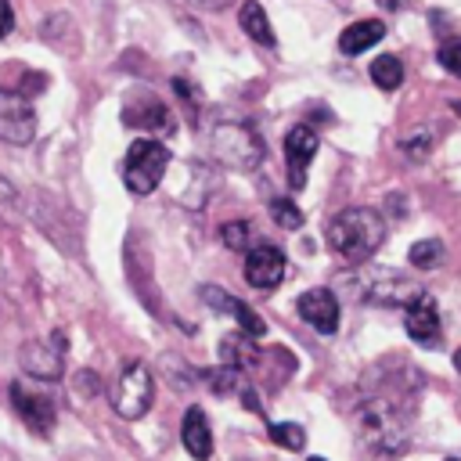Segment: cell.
<instances>
[{
    "label": "cell",
    "mask_w": 461,
    "mask_h": 461,
    "mask_svg": "<svg viewBox=\"0 0 461 461\" xmlns=\"http://www.w3.org/2000/svg\"><path fill=\"white\" fill-rule=\"evenodd\" d=\"M454 108H457V112H461V104H454Z\"/></svg>",
    "instance_id": "1f68e13d"
},
{
    "label": "cell",
    "mask_w": 461,
    "mask_h": 461,
    "mask_svg": "<svg viewBox=\"0 0 461 461\" xmlns=\"http://www.w3.org/2000/svg\"><path fill=\"white\" fill-rule=\"evenodd\" d=\"M382 241H385V220L367 205L342 209L328 223V249L346 263H367L382 249Z\"/></svg>",
    "instance_id": "7a4b0ae2"
},
{
    "label": "cell",
    "mask_w": 461,
    "mask_h": 461,
    "mask_svg": "<svg viewBox=\"0 0 461 461\" xmlns=\"http://www.w3.org/2000/svg\"><path fill=\"white\" fill-rule=\"evenodd\" d=\"M357 285V295L364 299V303H378V306H407L421 288L418 285H411L403 274H396V270H367L360 281H353Z\"/></svg>",
    "instance_id": "8992f818"
},
{
    "label": "cell",
    "mask_w": 461,
    "mask_h": 461,
    "mask_svg": "<svg viewBox=\"0 0 461 461\" xmlns=\"http://www.w3.org/2000/svg\"><path fill=\"white\" fill-rule=\"evenodd\" d=\"M439 65L461 79V36H450L439 43Z\"/></svg>",
    "instance_id": "484cf974"
},
{
    "label": "cell",
    "mask_w": 461,
    "mask_h": 461,
    "mask_svg": "<svg viewBox=\"0 0 461 461\" xmlns=\"http://www.w3.org/2000/svg\"><path fill=\"white\" fill-rule=\"evenodd\" d=\"M285 252L277 249V245H267V241H259V245H252L249 252H245V281L252 285V288H259V292H270V288H277L281 281H285Z\"/></svg>",
    "instance_id": "9c48e42d"
},
{
    "label": "cell",
    "mask_w": 461,
    "mask_h": 461,
    "mask_svg": "<svg viewBox=\"0 0 461 461\" xmlns=\"http://www.w3.org/2000/svg\"><path fill=\"white\" fill-rule=\"evenodd\" d=\"M22 371L40 382H54L65 371V335L54 331L47 342H25L22 346Z\"/></svg>",
    "instance_id": "ba28073f"
},
{
    "label": "cell",
    "mask_w": 461,
    "mask_h": 461,
    "mask_svg": "<svg viewBox=\"0 0 461 461\" xmlns=\"http://www.w3.org/2000/svg\"><path fill=\"white\" fill-rule=\"evenodd\" d=\"M270 216H274V223L285 227V230H299V227H303V212H299V205L288 202V198H274V202H270Z\"/></svg>",
    "instance_id": "603a6c76"
},
{
    "label": "cell",
    "mask_w": 461,
    "mask_h": 461,
    "mask_svg": "<svg viewBox=\"0 0 461 461\" xmlns=\"http://www.w3.org/2000/svg\"><path fill=\"white\" fill-rule=\"evenodd\" d=\"M194 4H202V7H223L227 0H194Z\"/></svg>",
    "instance_id": "f1b7e54d"
},
{
    "label": "cell",
    "mask_w": 461,
    "mask_h": 461,
    "mask_svg": "<svg viewBox=\"0 0 461 461\" xmlns=\"http://www.w3.org/2000/svg\"><path fill=\"white\" fill-rule=\"evenodd\" d=\"M18 216H22V198H18L14 184L7 176H0V227L18 223Z\"/></svg>",
    "instance_id": "7402d4cb"
},
{
    "label": "cell",
    "mask_w": 461,
    "mask_h": 461,
    "mask_svg": "<svg viewBox=\"0 0 461 461\" xmlns=\"http://www.w3.org/2000/svg\"><path fill=\"white\" fill-rule=\"evenodd\" d=\"M310 461H324V457H310Z\"/></svg>",
    "instance_id": "4dcf8cb0"
},
{
    "label": "cell",
    "mask_w": 461,
    "mask_h": 461,
    "mask_svg": "<svg viewBox=\"0 0 461 461\" xmlns=\"http://www.w3.org/2000/svg\"><path fill=\"white\" fill-rule=\"evenodd\" d=\"M357 439L371 461H393L411 439L407 411L389 396H367L357 407Z\"/></svg>",
    "instance_id": "6da1fadb"
},
{
    "label": "cell",
    "mask_w": 461,
    "mask_h": 461,
    "mask_svg": "<svg viewBox=\"0 0 461 461\" xmlns=\"http://www.w3.org/2000/svg\"><path fill=\"white\" fill-rule=\"evenodd\" d=\"M447 461H457V457H447Z\"/></svg>",
    "instance_id": "d6a6232c"
},
{
    "label": "cell",
    "mask_w": 461,
    "mask_h": 461,
    "mask_svg": "<svg viewBox=\"0 0 461 461\" xmlns=\"http://www.w3.org/2000/svg\"><path fill=\"white\" fill-rule=\"evenodd\" d=\"M205 303L209 306H216V310H223V313H230L234 321H238V328L249 335V339H259L263 331H267V324L241 303V299H234V295H227V292H220L216 285H205Z\"/></svg>",
    "instance_id": "9a60e30c"
},
{
    "label": "cell",
    "mask_w": 461,
    "mask_h": 461,
    "mask_svg": "<svg viewBox=\"0 0 461 461\" xmlns=\"http://www.w3.org/2000/svg\"><path fill=\"white\" fill-rule=\"evenodd\" d=\"M295 306H299V317H303L313 331L331 335V331L339 328V299H335L331 288H310V292L299 295Z\"/></svg>",
    "instance_id": "7c38bea8"
},
{
    "label": "cell",
    "mask_w": 461,
    "mask_h": 461,
    "mask_svg": "<svg viewBox=\"0 0 461 461\" xmlns=\"http://www.w3.org/2000/svg\"><path fill=\"white\" fill-rule=\"evenodd\" d=\"M432 140H436V137H432V130H429V126H421L418 133L403 137V151H407V155L418 162V158H425V155L432 151Z\"/></svg>",
    "instance_id": "d4e9b609"
},
{
    "label": "cell",
    "mask_w": 461,
    "mask_h": 461,
    "mask_svg": "<svg viewBox=\"0 0 461 461\" xmlns=\"http://www.w3.org/2000/svg\"><path fill=\"white\" fill-rule=\"evenodd\" d=\"M403 328L407 335L418 342V346H436L439 342V310H436V299L429 292H418L407 306H403Z\"/></svg>",
    "instance_id": "30bf717a"
},
{
    "label": "cell",
    "mask_w": 461,
    "mask_h": 461,
    "mask_svg": "<svg viewBox=\"0 0 461 461\" xmlns=\"http://www.w3.org/2000/svg\"><path fill=\"white\" fill-rule=\"evenodd\" d=\"M11 400H14V411L22 414V421L29 429H36L40 436L50 432V425H54V403H50V396L29 389L25 382H14L11 385Z\"/></svg>",
    "instance_id": "4fadbf2b"
},
{
    "label": "cell",
    "mask_w": 461,
    "mask_h": 461,
    "mask_svg": "<svg viewBox=\"0 0 461 461\" xmlns=\"http://www.w3.org/2000/svg\"><path fill=\"white\" fill-rule=\"evenodd\" d=\"M371 79H375V86H382V90H396V86L403 83V61H400L396 54L375 58V61H371Z\"/></svg>",
    "instance_id": "ffe728a7"
},
{
    "label": "cell",
    "mask_w": 461,
    "mask_h": 461,
    "mask_svg": "<svg viewBox=\"0 0 461 461\" xmlns=\"http://www.w3.org/2000/svg\"><path fill=\"white\" fill-rule=\"evenodd\" d=\"M270 439H274L277 447H285V450H303V447H306V432H303V425H295V421H274V425H270Z\"/></svg>",
    "instance_id": "44dd1931"
},
{
    "label": "cell",
    "mask_w": 461,
    "mask_h": 461,
    "mask_svg": "<svg viewBox=\"0 0 461 461\" xmlns=\"http://www.w3.org/2000/svg\"><path fill=\"white\" fill-rule=\"evenodd\" d=\"M212 155L230 169H252L263 158V140L245 122H220L212 130Z\"/></svg>",
    "instance_id": "5b68a950"
},
{
    "label": "cell",
    "mask_w": 461,
    "mask_h": 461,
    "mask_svg": "<svg viewBox=\"0 0 461 461\" xmlns=\"http://www.w3.org/2000/svg\"><path fill=\"white\" fill-rule=\"evenodd\" d=\"M382 36H385V25H382L378 18H360V22H353V25L342 29V36H339V50L353 58V54H364L367 47H375Z\"/></svg>",
    "instance_id": "2e32d148"
},
{
    "label": "cell",
    "mask_w": 461,
    "mask_h": 461,
    "mask_svg": "<svg viewBox=\"0 0 461 461\" xmlns=\"http://www.w3.org/2000/svg\"><path fill=\"white\" fill-rule=\"evenodd\" d=\"M36 137V112L25 94L0 90V140L7 144H29Z\"/></svg>",
    "instance_id": "52a82bcc"
},
{
    "label": "cell",
    "mask_w": 461,
    "mask_h": 461,
    "mask_svg": "<svg viewBox=\"0 0 461 461\" xmlns=\"http://www.w3.org/2000/svg\"><path fill=\"white\" fill-rule=\"evenodd\" d=\"M126 126H137V130H144V133H166V126H169V112H166V104L162 101H155V97H148L140 108H126Z\"/></svg>",
    "instance_id": "e0dca14e"
},
{
    "label": "cell",
    "mask_w": 461,
    "mask_h": 461,
    "mask_svg": "<svg viewBox=\"0 0 461 461\" xmlns=\"http://www.w3.org/2000/svg\"><path fill=\"white\" fill-rule=\"evenodd\" d=\"M11 29H14V7H11V0H0V40H4Z\"/></svg>",
    "instance_id": "4316f807"
},
{
    "label": "cell",
    "mask_w": 461,
    "mask_h": 461,
    "mask_svg": "<svg viewBox=\"0 0 461 461\" xmlns=\"http://www.w3.org/2000/svg\"><path fill=\"white\" fill-rule=\"evenodd\" d=\"M317 155V133L310 126H292L285 137V166H288V187L299 191L306 184V169Z\"/></svg>",
    "instance_id": "8fae6325"
},
{
    "label": "cell",
    "mask_w": 461,
    "mask_h": 461,
    "mask_svg": "<svg viewBox=\"0 0 461 461\" xmlns=\"http://www.w3.org/2000/svg\"><path fill=\"white\" fill-rule=\"evenodd\" d=\"M454 367H457V371H461V349H457V353H454Z\"/></svg>",
    "instance_id": "f546056e"
},
{
    "label": "cell",
    "mask_w": 461,
    "mask_h": 461,
    "mask_svg": "<svg viewBox=\"0 0 461 461\" xmlns=\"http://www.w3.org/2000/svg\"><path fill=\"white\" fill-rule=\"evenodd\" d=\"M220 238H223V245H227V249H234V252H249V249H252V230H249V223H245V220L227 223Z\"/></svg>",
    "instance_id": "cb8c5ba5"
},
{
    "label": "cell",
    "mask_w": 461,
    "mask_h": 461,
    "mask_svg": "<svg viewBox=\"0 0 461 461\" xmlns=\"http://www.w3.org/2000/svg\"><path fill=\"white\" fill-rule=\"evenodd\" d=\"M180 443L194 461H209L212 457V429L202 407H187L184 421H180Z\"/></svg>",
    "instance_id": "5bb4252c"
},
{
    "label": "cell",
    "mask_w": 461,
    "mask_h": 461,
    "mask_svg": "<svg viewBox=\"0 0 461 461\" xmlns=\"http://www.w3.org/2000/svg\"><path fill=\"white\" fill-rule=\"evenodd\" d=\"M238 22H241V29H245V32H249L256 43H263V47H274V43H277V40H274V29H270L267 11H263L256 0H245V4H241Z\"/></svg>",
    "instance_id": "ac0fdd59"
},
{
    "label": "cell",
    "mask_w": 461,
    "mask_h": 461,
    "mask_svg": "<svg viewBox=\"0 0 461 461\" xmlns=\"http://www.w3.org/2000/svg\"><path fill=\"white\" fill-rule=\"evenodd\" d=\"M403 0H378V7H385V11H396Z\"/></svg>",
    "instance_id": "83f0119b"
},
{
    "label": "cell",
    "mask_w": 461,
    "mask_h": 461,
    "mask_svg": "<svg viewBox=\"0 0 461 461\" xmlns=\"http://www.w3.org/2000/svg\"><path fill=\"white\" fill-rule=\"evenodd\" d=\"M166 169H169V148L162 140L140 137L130 144V151L122 158V184L133 194H151L162 184Z\"/></svg>",
    "instance_id": "3957f363"
},
{
    "label": "cell",
    "mask_w": 461,
    "mask_h": 461,
    "mask_svg": "<svg viewBox=\"0 0 461 461\" xmlns=\"http://www.w3.org/2000/svg\"><path fill=\"white\" fill-rule=\"evenodd\" d=\"M407 259H411V267H418V270H436V267L447 259V249H443L439 238H421V241L411 245Z\"/></svg>",
    "instance_id": "d6986e66"
},
{
    "label": "cell",
    "mask_w": 461,
    "mask_h": 461,
    "mask_svg": "<svg viewBox=\"0 0 461 461\" xmlns=\"http://www.w3.org/2000/svg\"><path fill=\"white\" fill-rule=\"evenodd\" d=\"M151 400H155V382H151V371L140 364V360H130L122 367V375L115 378L112 385V407L119 418L126 421H137L151 411Z\"/></svg>",
    "instance_id": "277c9868"
}]
</instances>
